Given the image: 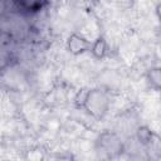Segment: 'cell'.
<instances>
[{"mask_svg": "<svg viewBox=\"0 0 161 161\" xmlns=\"http://www.w3.org/2000/svg\"><path fill=\"white\" fill-rule=\"evenodd\" d=\"M157 136L156 133L146 125L138 126L136 130V140L138 141V143H141L142 146L150 147L151 145H153V142L156 141Z\"/></svg>", "mask_w": 161, "mask_h": 161, "instance_id": "6", "label": "cell"}, {"mask_svg": "<svg viewBox=\"0 0 161 161\" xmlns=\"http://www.w3.org/2000/svg\"><path fill=\"white\" fill-rule=\"evenodd\" d=\"M108 52H109V45L103 35H98L94 40L91 42L89 53L96 60H103L108 55Z\"/></svg>", "mask_w": 161, "mask_h": 161, "instance_id": "4", "label": "cell"}, {"mask_svg": "<svg viewBox=\"0 0 161 161\" xmlns=\"http://www.w3.org/2000/svg\"><path fill=\"white\" fill-rule=\"evenodd\" d=\"M65 48L69 54L78 57L84 53H89L91 40L79 33H70L65 40Z\"/></svg>", "mask_w": 161, "mask_h": 161, "instance_id": "3", "label": "cell"}, {"mask_svg": "<svg viewBox=\"0 0 161 161\" xmlns=\"http://www.w3.org/2000/svg\"><path fill=\"white\" fill-rule=\"evenodd\" d=\"M96 145L99 151H102L103 153H107L108 156L118 155L123 150L122 140L114 132H111V131L102 132L96 140Z\"/></svg>", "mask_w": 161, "mask_h": 161, "instance_id": "2", "label": "cell"}, {"mask_svg": "<svg viewBox=\"0 0 161 161\" xmlns=\"http://www.w3.org/2000/svg\"><path fill=\"white\" fill-rule=\"evenodd\" d=\"M155 15H156V18H157V20L161 25V1L157 3L156 6H155Z\"/></svg>", "mask_w": 161, "mask_h": 161, "instance_id": "7", "label": "cell"}, {"mask_svg": "<svg viewBox=\"0 0 161 161\" xmlns=\"http://www.w3.org/2000/svg\"><path fill=\"white\" fill-rule=\"evenodd\" d=\"M78 97V107L92 118L102 119L111 108V97L101 88H89L82 91L79 92Z\"/></svg>", "mask_w": 161, "mask_h": 161, "instance_id": "1", "label": "cell"}, {"mask_svg": "<svg viewBox=\"0 0 161 161\" xmlns=\"http://www.w3.org/2000/svg\"><path fill=\"white\" fill-rule=\"evenodd\" d=\"M145 80L148 86L155 92H161V67H151L146 70L145 73Z\"/></svg>", "mask_w": 161, "mask_h": 161, "instance_id": "5", "label": "cell"}]
</instances>
